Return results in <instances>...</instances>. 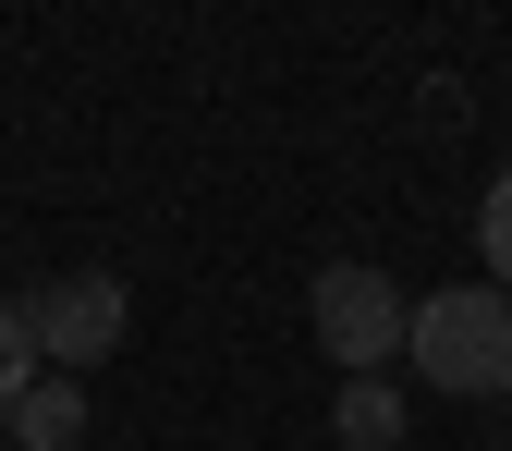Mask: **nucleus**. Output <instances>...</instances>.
I'll return each mask as SVG.
<instances>
[{"label": "nucleus", "mask_w": 512, "mask_h": 451, "mask_svg": "<svg viewBox=\"0 0 512 451\" xmlns=\"http://www.w3.org/2000/svg\"><path fill=\"white\" fill-rule=\"evenodd\" d=\"M427 391H464V403H500L512 391V293L500 281H464V293H427L415 330H403Z\"/></svg>", "instance_id": "f257e3e1"}, {"label": "nucleus", "mask_w": 512, "mask_h": 451, "mask_svg": "<svg viewBox=\"0 0 512 451\" xmlns=\"http://www.w3.org/2000/svg\"><path fill=\"white\" fill-rule=\"evenodd\" d=\"M305 317H317V342H330V366L342 378H378L403 354V330H415V305H403V281H378V269H317V293H305Z\"/></svg>", "instance_id": "f03ea898"}, {"label": "nucleus", "mask_w": 512, "mask_h": 451, "mask_svg": "<svg viewBox=\"0 0 512 451\" xmlns=\"http://www.w3.org/2000/svg\"><path fill=\"white\" fill-rule=\"evenodd\" d=\"M122 330H135V293H122L110 269H74V281H37L25 293V342H37V366H98V354H122Z\"/></svg>", "instance_id": "7ed1b4c3"}, {"label": "nucleus", "mask_w": 512, "mask_h": 451, "mask_svg": "<svg viewBox=\"0 0 512 451\" xmlns=\"http://www.w3.org/2000/svg\"><path fill=\"white\" fill-rule=\"evenodd\" d=\"M0 427H13L25 451H74V439H86V391H74V378H37V391L0 415Z\"/></svg>", "instance_id": "20e7f679"}, {"label": "nucleus", "mask_w": 512, "mask_h": 451, "mask_svg": "<svg viewBox=\"0 0 512 451\" xmlns=\"http://www.w3.org/2000/svg\"><path fill=\"white\" fill-rule=\"evenodd\" d=\"M330 427H342V451H391V439H403V391H378V378H342Z\"/></svg>", "instance_id": "39448f33"}, {"label": "nucleus", "mask_w": 512, "mask_h": 451, "mask_svg": "<svg viewBox=\"0 0 512 451\" xmlns=\"http://www.w3.org/2000/svg\"><path fill=\"white\" fill-rule=\"evenodd\" d=\"M476 244H488V281L512 293V159H500V183H488V208H476Z\"/></svg>", "instance_id": "423d86ee"}, {"label": "nucleus", "mask_w": 512, "mask_h": 451, "mask_svg": "<svg viewBox=\"0 0 512 451\" xmlns=\"http://www.w3.org/2000/svg\"><path fill=\"white\" fill-rule=\"evenodd\" d=\"M37 391V342H25V305H0V415Z\"/></svg>", "instance_id": "0eeeda50"}]
</instances>
